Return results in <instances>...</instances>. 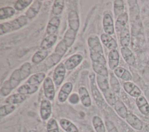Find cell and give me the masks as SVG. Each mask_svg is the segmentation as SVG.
I'll return each instance as SVG.
<instances>
[{
  "label": "cell",
  "mask_w": 149,
  "mask_h": 132,
  "mask_svg": "<svg viewBox=\"0 0 149 132\" xmlns=\"http://www.w3.org/2000/svg\"><path fill=\"white\" fill-rule=\"evenodd\" d=\"M43 90L45 97L48 100L52 101L54 99L55 92L54 83L50 77H47L44 80Z\"/></svg>",
  "instance_id": "3"
},
{
  "label": "cell",
  "mask_w": 149,
  "mask_h": 132,
  "mask_svg": "<svg viewBox=\"0 0 149 132\" xmlns=\"http://www.w3.org/2000/svg\"><path fill=\"white\" fill-rule=\"evenodd\" d=\"M52 107L50 101L48 99H44L40 104V116L43 120H47L51 116Z\"/></svg>",
  "instance_id": "5"
},
{
  "label": "cell",
  "mask_w": 149,
  "mask_h": 132,
  "mask_svg": "<svg viewBox=\"0 0 149 132\" xmlns=\"http://www.w3.org/2000/svg\"><path fill=\"white\" fill-rule=\"evenodd\" d=\"M122 57L125 62L129 65H133L135 63V58L131 51L127 47H122L120 49Z\"/></svg>",
  "instance_id": "22"
},
{
  "label": "cell",
  "mask_w": 149,
  "mask_h": 132,
  "mask_svg": "<svg viewBox=\"0 0 149 132\" xmlns=\"http://www.w3.org/2000/svg\"><path fill=\"white\" fill-rule=\"evenodd\" d=\"M104 97L108 102V104L111 106L114 105L116 100L115 98V95L114 94V92L111 90V88H109L103 92Z\"/></svg>",
  "instance_id": "40"
},
{
  "label": "cell",
  "mask_w": 149,
  "mask_h": 132,
  "mask_svg": "<svg viewBox=\"0 0 149 132\" xmlns=\"http://www.w3.org/2000/svg\"><path fill=\"white\" fill-rule=\"evenodd\" d=\"M15 13V8L10 6L1 8L0 9V19L3 20L12 17Z\"/></svg>",
  "instance_id": "35"
},
{
  "label": "cell",
  "mask_w": 149,
  "mask_h": 132,
  "mask_svg": "<svg viewBox=\"0 0 149 132\" xmlns=\"http://www.w3.org/2000/svg\"><path fill=\"white\" fill-rule=\"evenodd\" d=\"M90 80H91V91H92L93 96L95 101H96L97 104H98L100 106H102L105 104L104 100L101 94H100V92L98 90V89L97 88V86L95 84L94 75H93V77H91Z\"/></svg>",
  "instance_id": "13"
},
{
  "label": "cell",
  "mask_w": 149,
  "mask_h": 132,
  "mask_svg": "<svg viewBox=\"0 0 149 132\" xmlns=\"http://www.w3.org/2000/svg\"><path fill=\"white\" fill-rule=\"evenodd\" d=\"M76 31L70 28H69L65 33L62 41L68 48L71 47L73 45L76 38Z\"/></svg>",
  "instance_id": "24"
},
{
  "label": "cell",
  "mask_w": 149,
  "mask_h": 132,
  "mask_svg": "<svg viewBox=\"0 0 149 132\" xmlns=\"http://www.w3.org/2000/svg\"><path fill=\"white\" fill-rule=\"evenodd\" d=\"M38 87L37 85H33L26 84L19 87L17 88V91L18 93L24 94V95L32 94L36 92L38 90Z\"/></svg>",
  "instance_id": "29"
},
{
  "label": "cell",
  "mask_w": 149,
  "mask_h": 132,
  "mask_svg": "<svg viewBox=\"0 0 149 132\" xmlns=\"http://www.w3.org/2000/svg\"><path fill=\"white\" fill-rule=\"evenodd\" d=\"M136 105L140 111V112L144 115H147L149 113V104L146 99L143 96H140L136 98Z\"/></svg>",
  "instance_id": "17"
},
{
  "label": "cell",
  "mask_w": 149,
  "mask_h": 132,
  "mask_svg": "<svg viewBox=\"0 0 149 132\" xmlns=\"http://www.w3.org/2000/svg\"><path fill=\"white\" fill-rule=\"evenodd\" d=\"M28 23V18L24 16H20L13 20L5 22L0 24V35L16 31L20 29Z\"/></svg>",
  "instance_id": "1"
},
{
  "label": "cell",
  "mask_w": 149,
  "mask_h": 132,
  "mask_svg": "<svg viewBox=\"0 0 149 132\" xmlns=\"http://www.w3.org/2000/svg\"><path fill=\"white\" fill-rule=\"evenodd\" d=\"M114 73L118 77L122 79L124 81H129L132 79L130 73L122 67H116L114 70Z\"/></svg>",
  "instance_id": "25"
},
{
  "label": "cell",
  "mask_w": 149,
  "mask_h": 132,
  "mask_svg": "<svg viewBox=\"0 0 149 132\" xmlns=\"http://www.w3.org/2000/svg\"><path fill=\"white\" fill-rule=\"evenodd\" d=\"M124 10V3L122 0H115L113 3V11L115 17H119L123 14Z\"/></svg>",
  "instance_id": "37"
},
{
  "label": "cell",
  "mask_w": 149,
  "mask_h": 132,
  "mask_svg": "<svg viewBox=\"0 0 149 132\" xmlns=\"http://www.w3.org/2000/svg\"><path fill=\"white\" fill-rule=\"evenodd\" d=\"M114 109L117 114L122 118L126 119L128 115L127 109L125 104L120 100H117L114 105Z\"/></svg>",
  "instance_id": "26"
},
{
  "label": "cell",
  "mask_w": 149,
  "mask_h": 132,
  "mask_svg": "<svg viewBox=\"0 0 149 132\" xmlns=\"http://www.w3.org/2000/svg\"><path fill=\"white\" fill-rule=\"evenodd\" d=\"M130 40V32L127 28L125 27L120 34V43L122 47H127Z\"/></svg>",
  "instance_id": "30"
},
{
  "label": "cell",
  "mask_w": 149,
  "mask_h": 132,
  "mask_svg": "<svg viewBox=\"0 0 149 132\" xmlns=\"http://www.w3.org/2000/svg\"><path fill=\"white\" fill-rule=\"evenodd\" d=\"M66 73V67L62 63L57 65L54 70L53 80L56 85H60L63 82Z\"/></svg>",
  "instance_id": "4"
},
{
  "label": "cell",
  "mask_w": 149,
  "mask_h": 132,
  "mask_svg": "<svg viewBox=\"0 0 149 132\" xmlns=\"http://www.w3.org/2000/svg\"><path fill=\"white\" fill-rule=\"evenodd\" d=\"M26 99V96L20 93L14 94L9 96L5 100V102L10 105H15L23 102Z\"/></svg>",
  "instance_id": "23"
},
{
  "label": "cell",
  "mask_w": 149,
  "mask_h": 132,
  "mask_svg": "<svg viewBox=\"0 0 149 132\" xmlns=\"http://www.w3.org/2000/svg\"><path fill=\"white\" fill-rule=\"evenodd\" d=\"M32 2L31 0H18L15 3L14 8L17 10H22L30 5Z\"/></svg>",
  "instance_id": "44"
},
{
  "label": "cell",
  "mask_w": 149,
  "mask_h": 132,
  "mask_svg": "<svg viewBox=\"0 0 149 132\" xmlns=\"http://www.w3.org/2000/svg\"><path fill=\"white\" fill-rule=\"evenodd\" d=\"M105 126L108 130V132H118L116 127L112 122L109 120L106 121Z\"/></svg>",
  "instance_id": "47"
},
{
  "label": "cell",
  "mask_w": 149,
  "mask_h": 132,
  "mask_svg": "<svg viewBox=\"0 0 149 132\" xmlns=\"http://www.w3.org/2000/svg\"><path fill=\"white\" fill-rule=\"evenodd\" d=\"M103 28L106 34L109 35H112L114 33V25L113 22V19L111 16L107 13L105 14L103 17Z\"/></svg>",
  "instance_id": "8"
},
{
  "label": "cell",
  "mask_w": 149,
  "mask_h": 132,
  "mask_svg": "<svg viewBox=\"0 0 149 132\" xmlns=\"http://www.w3.org/2000/svg\"><path fill=\"white\" fill-rule=\"evenodd\" d=\"M126 120L130 126L136 130H140L143 128L142 122L133 113H128L126 117Z\"/></svg>",
  "instance_id": "14"
},
{
  "label": "cell",
  "mask_w": 149,
  "mask_h": 132,
  "mask_svg": "<svg viewBox=\"0 0 149 132\" xmlns=\"http://www.w3.org/2000/svg\"><path fill=\"white\" fill-rule=\"evenodd\" d=\"M92 123L96 132H105L104 124L99 116H94L93 118Z\"/></svg>",
  "instance_id": "34"
},
{
  "label": "cell",
  "mask_w": 149,
  "mask_h": 132,
  "mask_svg": "<svg viewBox=\"0 0 149 132\" xmlns=\"http://www.w3.org/2000/svg\"><path fill=\"white\" fill-rule=\"evenodd\" d=\"M42 3L40 1H35L29 7L26 12V16L28 19H32L36 16L38 13Z\"/></svg>",
  "instance_id": "16"
},
{
  "label": "cell",
  "mask_w": 149,
  "mask_h": 132,
  "mask_svg": "<svg viewBox=\"0 0 149 132\" xmlns=\"http://www.w3.org/2000/svg\"><path fill=\"white\" fill-rule=\"evenodd\" d=\"M9 81L10 83V85L13 89L15 88L16 87L18 86V85L20 84V81H22L20 74L19 72V69H16L12 73Z\"/></svg>",
  "instance_id": "32"
},
{
  "label": "cell",
  "mask_w": 149,
  "mask_h": 132,
  "mask_svg": "<svg viewBox=\"0 0 149 132\" xmlns=\"http://www.w3.org/2000/svg\"><path fill=\"white\" fill-rule=\"evenodd\" d=\"M22 80L26 79L30 74L31 65L29 62H26L19 69Z\"/></svg>",
  "instance_id": "39"
},
{
  "label": "cell",
  "mask_w": 149,
  "mask_h": 132,
  "mask_svg": "<svg viewBox=\"0 0 149 132\" xmlns=\"http://www.w3.org/2000/svg\"><path fill=\"white\" fill-rule=\"evenodd\" d=\"M90 58L93 63H95L100 65H106V60L103 54H101L90 50Z\"/></svg>",
  "instance_id": "33"
},
{
  "label": "cell",
  "mask_w": 149,
  "mask_h": 132,
  "mask_svg": "<svg viewBox=\"0 0 149 132\" xmlns=\"http://www.w3.org/2000/svg\"><path fill=\"white\" fill-rule=\"evenodd\" d=\"M57 40V36L55 34L48 35L45 37L40 44V48L41 49L47 50L53 46Z\"/></svg>",
  "instance_id": "21"
},
{
  "label": "cell",
  "mask_w": 149,
  "mask_h": 132,
  "mask_svg": "<svg viewBox=\"0 0 149 132\" xmlns=\"http://www.w3.org/2000/svg\"><path fill=\"white\" fill-rule=\"evenodd\" d=\"M97 81L98 85L100 89L101 90V91H102V92H104V91H105L106 90L109 88V85L107 77L97 75Z\"/></svg>",
  "instance_id": "36"
},
{
  "label": "cell",
  "mask_w": 149,
  "mask_h": 132,
  "mask_svg": "<svg viewBox=\"0 0 149 132\" xmlns=\"http://www.w3.org/2000/svg\"><path fill=\"white\" fill-rule=\"evenodd\" d=\"M110 85L111 90L116 93H119L120 91V84L119 83L116 79V77L112 74H111L110 77Z\"/></svg>",
  "instance_id": "43"
},
{
  "label": "cell",
  "mask_w": 149,
  "mask_h": 132,
  "mask_svg": "<svg viewBox=\"0 0 149 132\" xmlns=\"http://www.w3.org/2000/svg\"><path fill=\"white\" fill-rule=\"evenodd\" d=\"M87 43L91 51L103 54V48L102 45L97 36L89 37L87 40Z\"/></svg>",
  "instance_id": "9"
},
{
  "label": "cell",
  "mask_w": 149,
  "mask_h": 132,
  "mask_svg": "<svg viewBox=\"0 0 149 132\" xmlns=\"http://www.w3.org/2000/svg\"><path fill=\"white\" fill-rule=\"evenodd\" d=\"M73 88V85L70 82L65 83L61 87L58 95L59 102H64L68 98Z\"/></svg>",
  "instance_id": "6"
},
{
  "label": "cell",
  "mask_w": 149,
  "mask_h": 132,
  "mask_svg": "<svg viewBox=\"0 0 149 132\" xmlns=\"http://www.w3.org/2000/svg\"><path fill=\"white\" fill-rule=\"evenodd\" d=\"M60 24V19L57 16L52 17L47 25L46 31L48 35H53L57 31Z\"/></svg>",
  "instance_id": "18"
},
{
  "label": "cell",
  "mask_w": 149,
  "mask_h": 132,
  "mask_svg": "<svg viewBox=\"0 0 149 132\" xmlns=\"http://www.w3.org/2000/svg\"><path fill=\"white\" fill-rule=\"evenodd\" d=\"M123 88L125 91L133 97H139L141 95V90L140 88L132 82H125L123 84Z\"/></svg>",
  "instance_id": "11"
},
{
  "label": "cell",
  "mask_w": 149,
  "mask_h": 132,
  "mask_svg": "<svg viewBox=\"0 0 149 132\" xmlns=\"http://www.w3.org/2000/svg\"><path fill=\"white\" fill-rule=\"evenodd\" d=\"M68 47L62 40L56 45L54 52L45 60V65L48 68H51L56 65L63 57L67 51Z\"/></svg>",
  "instance_id": "2"
},
{
  "label": "cell",
  "mask_w": 149,
  "mask_h": 132,
  "mask_svg": "<svg viewBox=\"0 0 149 132\" xmlns=\"http://www.w3.org/2000/svg\"><path fill=\"white\" fill-rule=\"evenodd\" d=\"M80 97L79 95L76 93L71 94L69 98V101L72 104H76L79 102Z\"/></svg>",
  "instance_id": "48"
},
{
  "label": "cell",
  "mask_w": 149,
  "mask_h": 132,
  "mask_svg": "<svg viewBox=\"0 0 149 132\" xmlns=\"http://www.w3.org/2000/svg\"><path fill=\"white\" fill-rule=\"evenodd\" d=\"M61 127L66 132H79L77 127L70 120L62 119L59 121Z\"/></svg>",
  "instance_id": "27"
},
{
  "label": "cell",
  "mask_w": 149,
  "mask_h": 132,
  "mask_svg": "<svg viewBox=\"0 0 149 132\" xmlns=\"http://www.w3.org/2000/svg\"><path fill=\"white\" fill-rule=\"evenodd\" d=\"M12 90H13V88L10 85V83L9 80H8L3 83V84L1 87V94L4 97L7 96L10 94V92H11V91Z\"/></svg>",
  "instance_id": "46"
},
{
  "label": "cell",
  "mask_w": 149,
  "mask_h": 132,
  "mask_svg": "<svg viewBox=\"0 0 149 132\" xmlns=\"http://www.w3.org/2000/svg\"><path fill=\"white\" fill-rule=\"evenodd\" d=\"M48 52L47 51V50H44V49L38 50L33 56L31 60L34 63L38 64L41 62L42 60H44L48 56Z\"/></svg>",
  "instance_id": "31"
},
{
  "label": "cell",
  "mask_w": 149,
  "mask_h": 132,
  "mask_svg": "<svg viewBox=\"0 0 149 132\" xmlns=\"http://www.w3.org/2000/svg\"><path fill=\"white\" fill-rule=\"evenodd\" d=\"M119 54L116 49L111 50L108 54V66L111 70H115L118 66Z\"/></svg>",
  "instance_id": "12"
},
{
  "label": "cell",
  "mask_w": 149,
  "mask_h": 132,
  "mask_svg": "<svg viewBox=\"0 0 149 132\" xmlns=\"http://www.w3.org/2000/svg\"><path fill=\"white\" fill-rule=\"evenodd\" d=\"M79 95L82 104L85 107H89L91 106V98L87 90L85 87H81L79 88Z\"/></svg>",
  "instance_id": "19"
},
{
  "label": "cell",
  "mask_w": 149,
  "mask_h": 132,
  "mask_svg": "<svg viewBox=\"0 0 149 132\" xmlns=\"http://www.w3.org/2000/svg\"><path fill=\"white\" fill-rule=\"evenodd\" d=\"M15 106L13 105L7 104L2 105L0 108V116L1 117H4L12 113L15 110Z\"/></svg>",
  "instance_id": "42"
},
{
  "label": "cell",
  "mask_w": 149,
  "mask_h": 132,
  "mask_svg": "<svg viewBox=\"0 0 149 132\" xmlns=\"http://www.w3.org/2000/svg\"><path fill=\"white\" fill-rule=\"evenodd\" d=\"M64 1L63 0H56L54 1L52 6V13L54 15L57 16L60 15L64 8Z\"/></svg>",
  "instance_id": "41"
},
{
  "label": "cell",
  "mask_w": 149,
  "mask_h": 132,
  "mask_svg": "<svg viewBox=\"0 0 149 132\" xmlns=\"http://www.w3.org/2000/svg\"><path fill=\"white\" fill-rule=\"evenodd\" d=\"M101 40L103 44L109 49H115L118 47L116 41L111 35L106 33L102 34L101 35Z\"/></svg>",
  "instance_id": "15"
},
{
  "label": "cell",
  "mask_w": 149,
  "mask_h": 132,
  "mask_svg": "<svg viewBox=\"0 0 149 132\" xmlns=\"http://www.w3.org/2000/svg\"><path fill=\"white\" fill-rule=\"evenodd\" d=\"M127 20L128 15L126 12H124L123 14L118 17L115 25V30L117 32H121V31L125 27Z\"/></svg>",
  "instance_id": "20"
},
{
  "label": "cell",
  "mask_w": 149,
  "mask_h": 132,
  "mask_svg": "<svg viewBox=\"0 0 149 132\" xmlns=\"http://www.w3.org/2000/svg\"><path fill=\"white\" fill-rule=\"evenodd\" d=\"M145 129L147 132H149V124H147L145 126Z\"/></svg>",
  "instance_id": "49"
},
{
  "label": "cell",
  "mask_w": 149,
  "mask_h": 132,
  "mask_svg": "<svg viewBox=\"0 0 149 132\" xmlns=\"http://www.w3.org/2000/svg\"><path fill=\"white\" fill-rule=\"evenodd\" d=\"M47 132H59L56 121L54 119H50L47 124Z\"/></svg>",
  "instance_id": "45"
},
{
  "label": "cell",
  "mask_w": 149,
  "mask_h": 132,
  "mask_svg": "<svg viewBox=\"0 0 149 132\" xmlns=\"http://www.w3.org/2000/svg\"><path fill=\"white\" fill-rule=\"evenodd\" d=\"M92 67H93V70L98 75L108 77V70L105 66L100 65V64H98V63H93Z\"/></svg>",
  "instance_id": "38"
},
{
  "label": "cell",
  "mask_w": 149,
  "mask_h": 132,
  "mask_svg": "<svg viewBox=\"0 0 149 132\" xmlns=\"http://www.w3.org/2000/svg\"><path fill=\"white\" fill-rule=\"evenodd\" d=\"M83 56L80 54H74L69 57L65 62V66L67 70H72L77 66L82 61Z\"/></svg>",
  "instance_id": "7"
},
{
  "label": "cell",
  "mask_w": 149,
  "mask_h": 132,
  "mask_svg": "<svg viewBox=\"0 0 149 132\" xmlns=\"http://www.w3.org/2000/svg\"><path fill=\"white\" fill-rule=\"evenodd\" d=\"M68 24L70 29L75 31L79 30L80 26L79 17L77 13L74 10H72L68 15Z\"/></svg>",
  "instance_id": "10"
},
{
  "label": "cell",
  "mask_w": 149,
  "mask_h": 132,
  "mask_svg": "<svg viewBox=\"0 0 149 132\" xmlns=\"http://www.w3.org/2000/svg\"><path fill=\"white\" fill-rule=\"evenodd\" d=\"M45 74L44 73H36L29 77L26 83L30 85H37L40 84L45 79Z\"/></svg>",
  "instance_id": "28"
}]
</instances>
